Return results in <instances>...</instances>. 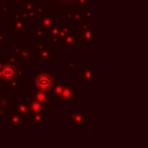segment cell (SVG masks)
I'll return each instance as SVG.
<instances>
[{
	"instance_id": "1",
	"label": "cell",
	"mask_w": 148,
	"mask_h": 148,
	"mask_svg": "<svg viewBox=\"0 0 148 148\" xmlns=\"http://www.w3.org/2000/svg\"><path fill=\"white\" fill-rule=\"evenodd\" d=\"M34 84H35V88L39 91H50L53 86H54V79L47 74V73H42L39 75L36 76L35 81H34Z\"/></svg>"
},
{
	"instance_id": "2",
	"label": "cell",
	"mask_w": 148,
	"mask_h": 148,
	"mask_svg": "<svg viewBox=\"0 0 148 148\" xmlns=\"http://www.w3.org/2000/svg\"><path fill=\"white\" fill-rule=\"evenodd\" d=\"M17 75V71L13 65L6 64L0 68V77L3 81H13Z\"/></svg>"
},
{
	"instance_id": "3",
	"label": "cell",
	"mask_w": 148,
	"mask_h": 148,
	"mask_svg": "<svg viewBox=\"0 0 148 148\" xmlns=\"http://www.w3.org/2000/svg\"><path fill=\"white\" fill-rule=\"evenodd\" d=\"M60 97L64 101H71L74 97V92H73V87L71 86H62V88L60 89Z\"/></svg>"
},
{
	"instance_id": "4",
	"label": "cell",
	"mask_w": 148,
	"mask_h": 148,
	"mask_svg": "<svg viewBox=\"0 0 148 148\" xmlns=\"http://www.w3.org/2000/svg\"><path fill=\"white\" fill-rule=\"evenodd\" d=\"M29 110H30V112H31L32 114H39V113L43 112L44 106H43L42 103H39V102H37V101H32V102H30V104H29Z\"/></svg>"
},
{
	"instance_id": "5",
	"label": "cell",
	"mask_w": 148,
	"mask_h": 148,
	"mask_svg": "<svg viewBox=\"0 0 148 148\" xmlns=\"http://www.w3.org/2000/svg\"><path fill=\"white\" fill-rule=\"evenodd\" d=\"M50 99V96H49V94L47 92H45V91H39V90H37L36 92H35V101H37V102H39V103H45V102H47Z\"/></svg>"
}]
</instances>
